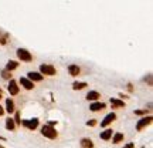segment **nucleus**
<instances>
[{
  "label": "nucleus",
  "instance_id": "nucleus-19",
  "mask_svg": "<svg viewBox=\"0 0 153 148\" xmlns=\"http://www.w3.org/2000/svg\"><path fill=\"white\" fill-rule=\"evenodd\" d=\"M111 139H112V144H119V142H122V141L125 139V134H122V132H115Z\"/></svg>",
  "mask_w": 153,
  "mask_h": 148
},
{
  "label": "nucleus",
  "instance_id": "nucleus-12",
  "mask_svg": "<svg viewBox=\"0 0 153 148\" xmlns=\"http://www.w3.org/2000/svg\"><path fill=\"white\" fill-rule=\"evenodd\" d=\"M68 73L71 77H78V75H81V68L78 64H70L68 65Z\"/></svg>",
  "mask_w": 153,
  "mask_h": 148
},
{
  "label": "nucleus",
  "instance_id": "nucleus-24",
  "mask_svg": "<svg viewBox=\"0 0 153 148\" xmlns=\"http://www.w3.org/2000/svg\"><path fill=\"white\" fill-rule=\"evenodd\" d=\"M1 78L10 81V80H11V73H9L7 70H1Z\"/></svg>",
  "mask_w": 153,
  "mask_h": 148
},
{
  "label": "nucleus",
  "instance_id": "nucleus-23",
  "mask_svg": "<svg viewBox=\"0 0 153 148\" xmlns=\"http://www.w3.org/2000/svg\"><path fill=\"white\" fill-rule=\"evenodd\" d=\"M13 121H14L16 127L21 125V120H20V112H18V111H14V118H13Z\"/></svg>",
  "mask_w": 153,
  "mask_h": 148
},
{
  "label": "nucleus",
  "instance_id": "nucleus-22",
  "mask_svg": "<svg viewBox=\"0 0 153 148\" xmlns=\"http://www.w3.org/2000/svg\"><path fill=\"white\" fill-rule=\"evenodd\" d=\"M7 41H9V34L7 33H3V34L0 33V44L4 46V44H7Z\"/></svg>",
  "mask_w": 153,
  "mask_h": 148
},
{
  "label": "nucleus",
  "instance_id": "nucleus-8",
  "mask_svg": "<svg viewBox=\"0 0 153 148\" xmlns=\"http://www.w3.org/2000/svg\"><path fill=\"white\" fill-rule=\"evenodd\" d=\"M26 78H28L31 83H40V81H43V78H44V77L38 73V71H28Z\"/></svg>",
  "mask_w": 153,
  "mask_h": 148
},
{
  "label": "nucleus",
  "instance_id": "nucleus-26",
  "mask_svg": "<svg viewBox=\"0 0 153 148\" xmlns=\"http://www.w3.org/2000/svg\"><path fill=\"white\" fill-rule=\"evenodd\" d=\"M97 124H98V121L95 120V118H91V120L87 121V125H88V127H95Z\"/></svg>",
  "mask_w": 153,
  "mask_h": 148
},
{
  "label": "nucleus",
  "instance_id": "nucleus-17",
  "mask_svg": "<svg viewBox=\"0 0 153 148\" xmlns=\"http://www.w3.org/2000/svg\"><path fill=\"white\" fill-rule=\"evenodd\" d=\"M88 87V83L87 81H74L72 83V90L74 91H80V90H84Z\"/></svg>",
  "mask_w": 153,
  "mask_h": 148
},
{
  "label": "nucleus",
  "instance_id": "nucleus-28",
  "mask_svg": "<svg viewBox=\"0 0 153 148\" xmlns=\"http://www.w3.org/2000/svg\"><path fill=\"white\" fill-rule=\"evenodd\" d=\"M119 97H121L119 100H122V101H123V100H128V98H129V95H126V94H123V92H119Z\"/></svg>",
  "mask_w": 153,
  "mask_h": 148
},
{
  "label": "nucleus",
  "instance_id": "nucleus-16",
  "mask_svg": "<svg viewBox=\"0 0 153 148\" xmlns=\"http://www.w3.org/2000/svg\"><path fill=\"white\" fill-rule=\"evenodd\" d=\"M88 101L91 102H95V101H99V98H101V94H99L98 91H95V90H92V91H90L88 94H87V97H85Z\"/></svg>",
  "mask_w": 153,
  "mask_h": 148
},
{
  "label": "nucleus",
  "instance_id": "nucleus-13",
  "mask_svg": "<svg viewBox=\"0 0 153 148\" xmlns=\"http://www.w3.org/2000/svg\"><path fill=\"white\" fill-rule=\"evenodd\" d=\"M112 135H114V130L112 128H105L104 131H101V134H99L101 139H104V141H109V139L112 138Z\"/></svg>",
  "mask_w": 153,
  "mask_h": 148
},
{
  "label": "nucleus",
  "instance_id": "nucleus-14",
  "mask_svg": "<svg viewBox=\"0 0 153 148\" xmlns=\"http://www.w3.org/2000/svg\"><path fill=\"white\" fill-rule=\"evenodd\" d=\"M16 111V104L11 98H7L6 100V107H4V112H9V114H13Z\"/></svg>",
  "mask_w": 153,
  "mask_h": 148
},
{
  "label": "nucleus",
  "instance_id": "nucleus-4",
  "mask_svg": "<svg viewBox=\"0 0 153 148\" xmlns=\"http://www.w3.org/2000/svg\"><path fill=\"white\" fill-rule=\"evenodd\" d=\"M152 121H153L152 115H145V117H142L140 120H137V122H136V131H142L147 125H150Z\"/></svg>",
  "mask_w": 153,
  "mask_h": 148
},
{
  "label": "nucleus",
  "instance_id": "nucleus-9",
  "mask_svg": "<svg viewBox=\"0 0 153 148\" xmlns=\"http://www.w3.org/2000/svg\"><path fill=\"white\" fill-rule=\"evenodd\" d=\"M105 108H106V104L101 101L91 102V105H90V111H92V112H98V111H102V110H105Z\"/></svg>",
  "mask_w": 153,
  "mask_h": 148
},
{
  "label": "nucleus",
  "instance_id": "nucleus-30",
  "mask_svg": "<svg viewBox=\"0 0 153 148\" xmlns=\"http://www.w3.org/2000/svg\"><path fill=\"white\" fill-rule=\"evenodd\" d=\"M1 115H4V107L0 105V117H1Z\"/></svg>",
  "mask_w": 153,
  "mask_h": 148
},
{
  "label": "nucleus",
  "instance_id": "nucleus-5",
  "mask_svg": "<svg viewBox=\"0 0 153 148\" xmlns=\"http://www.w3.org/2000/svg\"><path fill=\"white\" fill-rule=\"evenodd\" d=\"M21 125H23L24 128L30 130V131H34V130L38 128V125H40V120H38V118H28V120H23L21 121Z\"/></svg>",
  "mask_w": 153,
  "mask_h": 148
},
{
  "label": "nucleus",
  "instance_id": "nucleus-32",
  "mask_svg": "<svg viewBox=\"0 0 153 148\" xmlns=\"http://www.w3.org/2000/svg\"><path fill=\"white\" fill-rule=\"evenodd\" d=\"M0 141H6V138H4V137H1V135H0Z\"/></svg>",
  "mask_w": 153,
  "mask_h": 148
},
{
  "label": "nucleus",
  "instance_id": "nucleus-25",
  "mask_svg": "<svg viewBox=\"0 0 153 148\" xmlns=\"http://www.w3.org/2000/svg\"><path fill=\"white\" fill-rule=\"evenodd\" d=\"M145 81L147 83V85H149V87H152V85H153V81H152V74H147V75L145 77Z\"/></svg>",
  "mask_w": 153,
  "mask_h": 148
},
{
  "label": "nucleus",
  "instance_id": "nucleus-29",
  "mask_svg": "<svg viewBox=\"0 0 153 148\" xmlns=\"http://www.w3.org/2000/svg\"><path fill=\"white\" fill-rule=\"evenodd\" d=\"M122 148H135V142H128V144H125Z\"/></svg>",
  "mask_w": 153,
  "mask_h": 148
},
{
  "label": "nucleus",
  "instance_id": "nucleus-15",
  "mask_svg": "<svg viewBox=\"0 0 153 148\" xmlns=\"http://www.w3.org/2000/svg\"><path fill=\"white\" fill-rule=\"evenodd\" d=\"M94 147H95V144H94V141L91 138L84 137V138H81V141H80V148H94Z\"/></svg>",
  "mask_w": 153,
  "mask_h": 148
},
{
  "label": "nucleus",
  "instance_id": "nucleus-27",
  "mask_svg": "<svg viewBox=\"0 0 153 148\" xmlns=\"http://www.w3.org/2000/svg\"><path fill=\"white\" fill-rule=\"evenodd\" d=\"M126 88H128V91H129V92H133V90H135V88H133V84H132V83L126 84Z\"/></svg>",
  "mask_w": 153,
  "mask_h": 148
},
{
  "label": "nucleus",
  "instance_id": "nucleus-7",
  "mask_svg": "<svg viewBox=\"0 0 153 148\" xmlns=\"http://www.w3.org/2000/svg\"><path fill=\"white\" fill-rule=\"evenodd\" d=\"M115 120H116V114H115V112H109V114L105 115V118L101 121V127H102V128H106V127L111 125Z\"/></svg>",
  "mask_w": 153,
  "mask_h": 148
},
{
  "label": "nucleus",
  "instance_id": "nucleus-11",
  "mask_svg": "<svg viewBox=\"0 0 153 148\" xmlns=\"http://www.w3.org/2000/svg\"><path fill=\"white\" fill-rule=\"evenodd\" d=\"M109 102H111V105H112L114 110H122V108H125V105H126L125 101H122L119 98H111Z\"/></svg>",
  "mask_w": 153,
  "mask_h": 148
},
{
  "label": "nucleus",
  "instance_id": "nucleus-31",
  "mask_svg": "<svg viewBox=\"0 0 153 148\" xmlns=\"http://www.w3.org/2000/svg\"><path fill=\"white\" fill-rule=\"evenodd\" d=\"M3 97H4V92H3V90H1V88H0V100H1V98H3Z\"/></svg>",
  "mask_w": 153,
  "mask_h": 148
},
{
  "label": "nucleus",
  "instance_id": "nucleus-6",
  "mask_svg": "<svg viewBox=\"0 0 153 148\" xmlns=\"http://www.w3.org/2000/svg\"><path fill=\"white\" fill-rule=\"evenodd\" d=\"M7 91H9L10 95H17L18 92H20V85L16 80H10L9 81V85H7Z\"/></svg>",
  "mask_w": 153,
  "mask_h": 148
},
{
  "label": "nucleus",
  "instance_id": "nucleus-3",
  "mask_svg": "<svg viewBox=\"0 0 153 148\" xmlns=\"http://www.w3.org/2000/svg\"><path fill=\"white\" fill-rule=\"evenodd\" d=\"M38 73L41 74L43 77H44V75L53 77V75H57V68H55L53 64H41L40 65V71H38Z\"/></svg>",
  "mask_w": 153,
  "mask_h": 148
},
{
  "label": "nucleus",
  "instance_id": "nucleus-10",
  "mask_svg": "<svg viewBox=\"0 0 153 148\" xmlns=\"http://www.w3.org/2000/svg\"><path fill=\"white\" fill-rule=\"evenodd\" d=\"M20 84L23 85V88L24 90H27V91H31V90H34L36 88V85H34V83H31L28 78H26V77H21L20 78Z\"/></svg>",
  "mask_w": 153,
  "mask_h": 148
},
{
  "label": "nucleus",
  "instance_id": "nucleus-33",
  "mask_svg": "<svg viewBox=\"0 0 153 148\" xmlns=\"http://www.w3.org/2000/svg\"><path fill=\"white\" fill-rule=\"evenodd\" d=\"M0 148H6V147H3V145H0Z\"/></svg>",
  "mask_w": 153,
  "mask_h": 148
},
{
  "label": "nucleus",
  "instance_id": "nucleus-20",
  "mask_svg": "<svg viewBox=\"0 0 153 148\" xmlns=\"http://www.w3.org/2000/svg\"><path fill=\"white\" fill-rule=\"evenodd\" d=\"M4 125H6V128L9 130V131H14V130L17 128V127H16V124H14V121H13V118H7Z\"/></svg>",
  "mask_w": 153,
  "mask_h": 148
},
{
  "label": "nucleus",
  "instance_id": "nucleus-1",
  "mask_svg": "<svg viewBox=\"0 0 153 148\" xmlns=\"http://www.w3.org/2000/svg\"><path fill=\"white\" fill-rule=\"evenodd\" d=\"M41 135L44 137V138H48V139H57L58 137V132H57V130L54 127H51V125H48V124H45L41 127Z\"/></svg>",
  "mask_w": 153,
  "mask_h": 148
},
{
  "label": "nucleus",
  "instance_id": "nucleus-21",
  "mask_svg": "<svg viewBox=\"0 0 153 148\" xmlns=\"http://www.w3.org/2000/svg\"><path fill=\"white\" fill-rule=\"evenodd\" d=\"M135 115H140V117L150 115V110H149V108H143V110H135Z\"/></svg>",
  "mask_w": 153,
  "mask_h": 148
},
{
  "label": "nucleus",
  "instance_id": "nucleus-18",
  "mask_svg": "<svg viewBox=\"0 0 153 148\" xmlns=\"http://www.w3.org/2000/svg\"><path fill=\"white\" fill-rule=\"evenodd\" d=\"M18 61H16V60H9L7 61V64H6V68L4 70H7L9 73H11V71H14V70H17L18 68Z\"/></svg>",
  "mask_w": 153,
  "mask_h": 148
},
{
  "label": "nucleus",
  "instance_id": "nucleus-2",
  "mask_svg": "<svg viewBox=\"0 0 153 148\" xmlns=\"http://www.w3.org/2000/svg\"><path fill=\"white\" fill-rule=\"evenodd\" d=\"M16 56H17V58L20 61H23V63H30V61H33V54L28 51L27 48H17L16 50Z\"/></svg>",
  "mask_w": 153,
  "mask_h": 148
}]
</instances>
